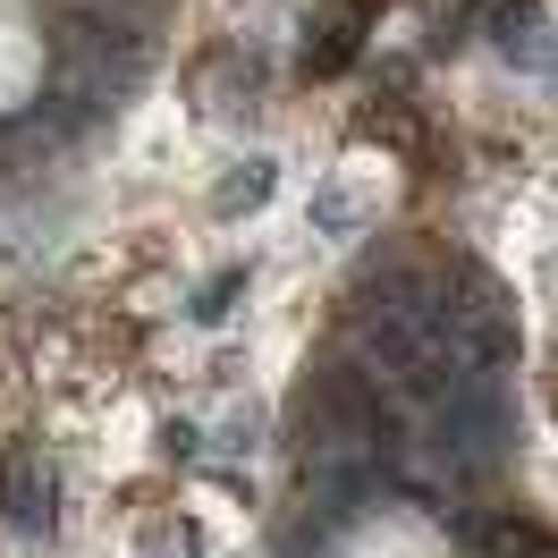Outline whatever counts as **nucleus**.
<instances>
[{"mask_svg":"<svg viewBox=\"0 0 558 558\" xmlns=\"http://www.w3.org/2000/svg\"><path fill=\"white\" fill-rule=\"evenodd\" d=\"M423 330H432V348L449 355L457 381H499L508 355H517V305H508L499 279L474 271V263L423 279Z\"/></svg>","mask_w":558,"mask_h":558,"instance_id":"obj_1","label":"nucleus"},{"mask_svg":"<svg viewBox=\"0 0 558 558\" xmlns=\"http://www.w3.org/2000/svg\"><path fill=\"white\" fill-rule=\"evenodd\" d=\"M474 542H483V558H558L550 533H533V524H508V517H483V524H474Z\"/></svg>","mask_w":558,"mask_h":558,"instance_id":"obj_2","label":"nucleus"}]
</instances>
